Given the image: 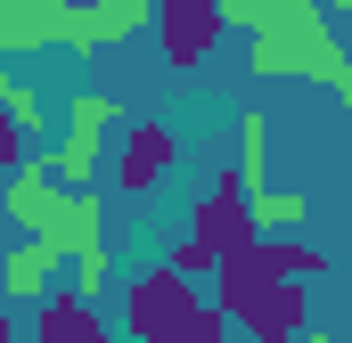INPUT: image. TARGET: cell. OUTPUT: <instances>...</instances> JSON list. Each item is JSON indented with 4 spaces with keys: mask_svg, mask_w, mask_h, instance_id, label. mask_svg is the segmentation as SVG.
<instances>
[{
    "mask_svg": "<svg viewBox=\"0 0 352 343\" xmlns=\"http://www.w3.org/2000/svg\"><path fill=\"white\" fill-rule=\"evenodd\" d=\"M8 221H16L33 246H50L58 261L107 246V237H98V221H107L98 188H66V180H50V164H16L8 172Z\"/></svg>",
    "mask_w": 352,
    "mask_h": 343,
    "instance_id": "1",
    "label": "cell"
},
{
    "mask_svg": "<svg viewBox=\"0 0 352 343\" xmlns=\"http://www.w3.org/2000/svg\"><path fill=\"white\" fill-rule=\"evenodd\" d=\"M213 270H221V303H230V319H238V343H295V335H311V303H303V286L263 278V270L246 261V246L221 254Z\"/></svg>",
    "mask_w": 352,
    "mask_h": 343,
    "instance_id": "2",
    "label": "cell"
},
{
    "mask_svg": "<svg viewBox=\"0 0 352 343\" xmlns=\"http://www.w3.org/2000/svg\"><path fill=\"white\" fill-rule=\"evenodd\" d=\"M254 74H263V82H278V74H320L328 90H352V66H344L328 16H320L311 0H295L270 33H254Z\"/></svg>",
    "mask_w": 352,
    "mask_h": 343,
    "instance_id": "3",
    "label": "cell"
},
{
    "mask_svg": "<svg viewBox=\"0 0 352 343\" xmlns=\"http://www.w3.org/2000/svg\"><path fill=\"white\" fill-rule=\"evenodd\" d=\"M197 311H205V303H197V286L173 278V270H140V278H123V327H131V343L180 335Z\"/></svg>",
    "mask_w": 352,
    "mask_h": 343,
    "instance_id": "4",
    "label": "cell"
},
{
    "mask_svg": "<svg viewBox=\"0 0 352 343\" xmlns=\"http://www.w3.org/2000/svg\"><path fill=\"white\" fill-rule=\"evenodd\" d=\"M107 131H115V98H107V90H74V98H66V139H58V156H50V180L90 188V172L107 164Z\"/></svg>",
    "mask_w": 352,
    "mask_h": 343,
    "instance_id": "5",
    "label": "cell"
},
{
    "mask_svg": "<svg viewBox=\"0 0 352 343\" xmlns=\"http://www.w3.org/2000/svg\"><path fill=\"white\" fill-rule=\"evenodd\" d=\"M148 16H156V41H164V66H173V74L205 66V49L221 41L213 0H148Z\"/></svg>",
    "mask_w": 352,
    "mask_h": 343,
    "instance_id": "6",
    "label": "cell"
},
{
    "mask_svg": "<svg viewBox=\"0 0 352 343\" xmlns=\"http://www.w3.org/2000/svg\"><path fill=\"white\" fill-rule=\"evenodd\" d=\"M173 164H180V139L164 123H123V139H115V156H107V172H115L123 196H148Z\"/></svg>",
    "mask_w": 352,
    "mask_h": 343,
    "instance_id": "7",
    "label": "cell"
},
{
    "mask_svg": "<svg viewBox=\"0 0 352 343\" xmlns=\"http://www.w3.org/2000/svg\"><path fill=\"white\" fill-rule=\"evenodd\" d=\"M205 254L221 261V254H238V246H254V221H246V196L230 188V172H221V188L213 196H197V229H188Z\"/></svg>",
    "mask_w": 352,
    "mask_h": 343,
    "instance_id": "8",
    "label": "cell"
},
{
    "mask_svg": "<svg viewBox=\"0 0 352 343\" xmlns=\"http://www.w3.org/2000/svg\"><path fill=\"white\" fill-rule=\"evenodd\" d=\"M33 343H115V327L98 319V303H82V294H41L33 303Z\"/></svg>",
    "mask_w": 352,
    "mask_h": 343,
    "instance_id": "9",
    "label": "cell"
},
{
    "mask_svg": "<svg viewBox=\"0 0 352 343\" xmlns=\"http://www.w3.org/2000/svg\"><path fill=\"white\" fill-rule=\"evenodd\" d=\"M58 270H66V261L25 237V246L0 254V294H8V303H41V294H58Z\"/></svg>",
    "mask_w": 352,
    "mask_h": 343,
    "instance_id": "10",
    "label": "cell"
},
{
    "mask_svg": "<svg viewBox=\"0 0 352 343\" xmlns=\"http://www.w3.org/2000/svg\"><path fill=\"white\" fill-rule=\"evenodd\" d=\"M263 180H270V123L246 106V115H238V172H230V188H238V196H254Z\"/></svg>",
    "mask_w": 352,
    "mask_h": 343,
    "instance_id": "11",
    "label": "cell"
},
{
    "mask_svg": "<svg viewBox=\"0 0 352 343\" xmlns=\"http://www.w3.org/2000/svg\"><path fill=\"white\" fill-rule=\"evenodd\" d=\"M246 221H254V237L303 229V221H311V196H295V188H287V196H278V188H254V196H246Z\"/></svg>",
    "mask_w": 352,
    "mask_h": 343,
    "instance_id": "12",
    "label": "cell"
},
{
    "mask_svg": "<svg viewBox=\"0 0 352 343\" xmlns=\"http://www.w3.org/2000/svg\"><path fill=\"white\" fill-rule=\"evenodd\" d=\"M287 8H295V0H213V16H221V25H246V33H270Z\"/></svg>",
    "mask_w": 352,
    "mask_h": 343,
    "instance_id": "13",
    "label": "cell"
},
{
    "mask_svg": "<svg viewBox=\"0 0 352 343\" xmlns=\"http://www.w3.org/2000/svg\"><path fill=\"white\" fill-rule=\"evenodd\" d=\"M164 343H238V327H230V319H221V311L205 303V311H197V319H188L180 335H164Z\"/></svg>",
    "mask_w": 352,
    "mask_h": 343,
    "instance_id": "14",
    "label": "cell"
},
{
    "mask_svg": "<svg viewBox=\"0 0 352 343\" xmlns=\"http://www.w3.org/2000/svg\"><path fill=\"white\" fill-rule=\"evenodd\" d=\"M164 270H173V278H197V270H213V254H205L197 237H180V246H173V261H164Z\"/></svg>",
    "mask_w": 352,
    "mask_h": 343,
    "instance_id": "15",
    "label": "cell"
},
{
    "mask_svg": "<svg viewBox=\"0 0 352 343\" xmlns=\"http://www.w3.org/2000/svg\"><path fill=\"white\" fill-rule=\"evenodd\" d=\"M311 8H320V16H344V8H352V0H311Z\"/></svg>",
    "mask_w": 352,
    "mask_h": 343,
    "instance_id": "16",
    "label": "cell"
},
{
    "mask_svg": "<svg viewBox=\"0 0 352 343\" xmlns=\"http://www.w3.org/2000/svg\"><path fill=\"white\" fill-rule=\"evenodd\" d=\"M0 343H8V311H0Z\"/></svg>",
    "mask_w": 352,
    "mask_h": 343,
    "instance_id": "17",
    "label": "cell"
},
{
    "mask_svg": "<svg viewBox=\"0 0 352 343\" xmlns=\"http://www.w3.org/2000/svg\"><path fill=\"white\" fill-rule=\"evenodd\" d=\"M295 343H328V335H295Z\"/></svg>",
    "mask_w": 352,
    "mask_h": 343,
    "instance_id": "18",
    "label": "cell"
}]
</instances>
